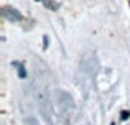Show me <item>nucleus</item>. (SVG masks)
<instances>
[{
	"mask_svg": "<svg viewBox=\"0 0 130 125\" xmlns=\"http://www.w3.org/2000/svg\"><path fill=\"white\" fill-rule=\"evenodd\" d=\"M17 67H18V76L20 77H26V73H25V67L22 66V64H18V63H13Z\"/></svg>",
	"mask_w": 130,
	"mask_h": 125,
	"instance_id": "2",
	"label": "nucleus"
},
{
	"mask_svg": "<svg viewBox=\"0 0 130 125\" xmlns=\"http://www.w3.org/2000/svg\"><path fill=\"white\" fill-rule=\"evenodd\" d=\"M120 117H122V120H127L128 117H130V112H128V110H122V112H120Z\"/></svg>",
	"mask_w": 130,
	"mask_h": 125,
	"instance_id": "3",
	"label": "nucleus"
},
{
	"mask_svg": "<svg viewBox=\"0 0 130 125\" xmlns=\"http://www.w3.org/2000/svg\"><path fill=\"white\" fill-rule=\"evenodd\" d=\"M3 15L7 16L8 20H22V15H20V12L18 10H15V8H10V7H5L3 8Z\"/></svg>",
	"mask_w": 130,
	"mask_h": 125,
	"instance_id": "1",
	"label": "nucleus"
},
{
	"mask_svg": "<svg viewBox=\"0 0 130 125\" xmlns=\"http://www.w3.org/2000/svg\"><path fill=\"white\" fill-rule=\"evenodd\" d=\"M36 2H38V0H36Z\"/></svg>",
	"mask_w": 130,
	"mask_h": 125,
	"instance_id": "4",
	"label": "nucleus"
}]
</instances>
